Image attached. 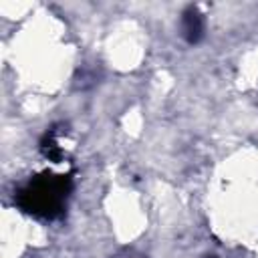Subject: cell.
<instances>
[{
  "label": "cell",
  "mask_w": 258,
  "mask_h": 258,
  "mask_svg": "<svg viewBox=\"0 0 258 258\" xmlns=\"http://www.w3.org/2000/svg\"><path fill=\"white\" fill-rule=\"evenodd\" d=\"M71 187H73V181L69 175L42 173L26 181L16 191L14 202L22 212L34 218L54 220L62 216Z\"/></svg>",
  "instance_id": "1"
},
{
  "label": "cell",
  "mask_w": 258,
  "mask_h": 258,
  "mask_svg": "<svg viewBox=\"0 0 258 258\" xmlns=\"http://www.w3.org/2000/svg\"><path fill=\"white\" fill-rule=\"evenodd\" d=\"M181 34L189 44H196L204 36V16L198 8L189 6L181 16Z\"/></svg>",
  "instance_id": "2"
},
{
  "label": "cell",
  "mask_w": 258,
  "mask_h": 258,
  "mask_svg": "<svg viewBox=\"0 0 258 258\" xmlns=\"http://www.w3.org/2000/svg\"><path fill=\"white\" fill-rule=\"evenodd\" d=\"M40 151H42L48 159H52V161H58V159L62 157V149H60L58 143H56V131H48V133L42 137V141H40Z\"/></svg>",
  "instance_id": "3"
},
{
  "label": "cell",
  "mask_w": 258,
  "mask_h": 258,
  "mask_svg": "<svg viewBox=\"0 0 258 258\" xmlns=\"http://www.w3.org/2000/svg\"><path fill=\"white\" fill-rule=\"evenodd\" d=\"M212 258H214V256H212Z\"/></svg>",
  "instance_id": "4"
}]
</instances>
